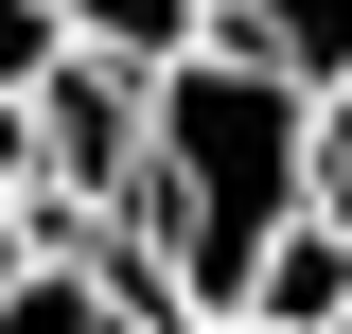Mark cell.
<instances>
[{
    "label": "cell",
    "instance_id": "10",
    "mask_svg": "<svg viewBox=\"0 0 352 334\" xmlns=\"http://www.w3.org/2000/svg\"><path fill=\"white\" fill-rule=\"evenodd\" d=\"M335 334H352V317H335Z\"/></svg>",
    "mask_w": 352,
    "mask_h": 334
},
{
    "label": "cell",
    "instance_id": "1",
    "mask_svg": "<svg viewBox=\"0 0 352 334\" xmlns=\"http://www.w3.org/2000/svg\"><path fill=\"white\" fill-rule=\"evenodd\" d=\"M317 194V88L282 71V53L247 36H194L159 71V176H141V211L176 229V264H194V317H229L264 264V229Z\"/></svg>",
    "mask_w": 352,
    "mask_h": 334
},
{
    "label": "cell",
    "instance_id": "5",
    "mask_svg": "<svg viewBox=\"0 0 352 334\" xmlns=\"http://www.w3.org/2000/svg\"><path fill=\"white\" fill-rule=\"evenodd\" d=\"M71 36H88V53H124V71H176V53L212 36V0H71Z\"/></svg>",
    "mask_w": 352,
    "mask_h": 334
},
{
    "label": "cell",
    "instance_id": "6",
    "mask_svg": "<svg viewBox=\"0 0 352 334\" xmlns=\"http://www.w3.org/2000/svg\"><path fill=\"white\" fill-rule=\"evenodd\" d=\"M53 53H71V0H0V88H36Z\"/></svg>",
    "mask_w": 352,
    "mask_h": 334
},
{
    "label": "cell",
    "instance_id": "4",
    "mask_svg": "<svg viewBox=\"0 0 352 334\" xmlns=\"http://www.w3.org/2000/svg\"><path fill=\"white\" fill-rule=\"evenodd\" d=\"M0 334H124V299L88 282V247H36L18 282H0Z\"/></svg>",
    "mask_w": 352,
    "mask_h": 334
},
{
    "label": "cell",
    "instance_id": "7",
    "mask_svg": "<svg viewBox=\"0 0 352 334\" xmlns=\"http://www.w3.org/2000/svg\"><path fill=\"white\" fill-rule=\"evenodd\" d=\"M317 211H335V229H352V71L317 88Z\"/></svg>",
    "mask_w": 352,
    "mask_h": 334
},
{
    "label": "cell",
    "instance_id": "9",
    "mask_svg": "<svg viewBox=\"0 0 352 334\" xmlns=\"http://www.w3.org/2000/svg\"><path fill=\"white\" fill-rule=\"evenodd\" d=\"M194 334H282V317H247V299H229V317H194Z\"/></svg>",
    "mask_w": 352,
    "mask_h": 334
},
{
    "label": "cell",
    "instance_id": "2",
    "mask_svg": "<svg viewBox=\"0 0 352 334\" xmlns=\"http://www.w3.org/2000/svg\"><path fill=\"white\" fill-rule=\"evenodd\" d=\"M247 317H282V334H335V317H352V229H335L317 194L264 229V264H247Z\"/></svg>",
    "mask_w": 352,
    "mask_h": 334
},
{
    "label": "cell",
    "instance_id": "8",
    "mask_svg": "<svg viewBox=\"0 0 352 334\" xmlns=\"http://www.w3.org/2000/svg\"><path fill=\"white\" fill-rule=\"evenodd\" d=\"M18 264H36V229H18V194H0V282H18Z\"/></svg>",
    "mask_w": 352,
    "mask_h": 334
},
{
    "label": "cell",
    "instance_id": "3",
    "mask_svg": "<svg viewBox=\"0 0 352 334\" xmlns=\"http://www.w3.org/2000/svg\"><path fill=\"white\" fill-rule=\"evenodd\" d=\"M212 36H247V53H282L300 88H335L352 71V0H212Z\"/></svg>",
    "mask_w": 352,
    "mask_h": 334
}]
</instances>
